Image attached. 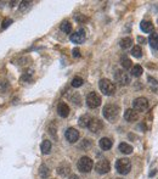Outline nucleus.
Returning <instances> with one entry per match:
<instances>
[{"label": "nucleus", "instance_id": "f257e3e1", "mask_svg": "<svg viewBox=\"0 0 158 179\" xmlns=\"http://www.w3.org/2000/svg\"><path fill=\"white\" fill-rule=\"evenodd\" d=\"M102 113H103V117L107 121L115 122V120L118 118V116H119V107L117 105H112V104L106 105L103 107V110H102Z\"/></svg>", "mask_w": 158, "mask_h": 179}, {"label": "nucleus", "instance_id": "f03ea898", "mask_svg": "<svg viewBox=\"0 0 158 179\" xmlns=\"http://www.w3.org/2000/svg\"><path fill=\"white\" fill-rule=\"evenodd\" d=\"M99 87H100L101 93L103 95H107V97H111L113 95L115 92V84L110 79H106V78H102L99 83Z\"/></svg>", "mask_w": 158, "mask_h": 179}, {"label": "nucleus", "instance_id": "7ed1b4c3", "mask_svg": "<svg viewBox=\"0 0 158 179\" xmlns=\"http://www.w3.org/2000/svg\"><path fill=\"white\" fill-rule=\"evenodd\" d=\"M115 169L119 174L125 176L131 171V162L128 158H119L115 162Z\"/></svg>", "mask_w": 158, "mask_h": 179}, {"label": "nucleus", "instance_id": "20e7f679", "mask_svg": "<svg viewBox=\"0 0 158 179\" xmlns=\"http://www.w3.org/2000/svg\"><path fill=\"white\" fill-rule=\"evenodd\" d=\"M78 169L82 172V173H89L91 169H93V167H94V162H93V160L90 158V157H88V156H83L79 161H78Z\"/></svg>", "mask_w": 158, "mask_h": 179}, {"label": "nucleus", "instance_id": "39448f33", "mask_svg": "<svg viewBox=\"0 0 158 179\" xmlns=\"http://www.w3.org/2000/svg\"><path fill=\"white\" fill-rule=\"evenodd\" d=\"M86 105H88V107H90V109H96V107H99L101 105V97L97 93H95V92L89 93L88 97H86Z\"/></svg>", "mask_w": 158, "mask_h": 179}, {"label": "nucleus", "instance_id": "423d86ee", "mask_svg": "<svg viewBox=\"0 0 158 179\" xmlns=\"http://www.w3.org/2000/svg\"><path fill=\"white\" fill-rule=\"evenodd\" d=\"M115 81L119 85H128L130 83V76L122 69H117L115 73Z\"/></svg>", "mask_w": 158, "mask_h": 179}, {"label": "nucleus", "instance_id": "0eeeda50", "mask_svg": "<svg viewBox=\"0 0 158 179\" xmlns=\"http://www.w3.org/2000/svg\"><path fill=\"white\" fill-rule=\"evenodd\" d=\"M148 107V100L146 97H138L133 101V110L136 112H144Z\"/></svg>", "mask_w": 158, "mask_h": 179}, {"label": "nucleus", "instance_id": "6e6552de", "mask_svg": "<svg viewBox=\"0 0 158 179\" xmlns=\"http://www.w3.org/2000/svg\"><path fill=\"white\" fill-rule=\"evenodd\" d=\"M95 169H96V172H97L99 174H106V173L110 172L111 165H110V162H108L107 160H101V161H99V162L96 163Z\"/></svg>", "mask_w": 158, "mask_h": 179}, {"label": "nucleus", "instance_id": "1a4fd4ad", "mask_svg": "<svg viewBox=\"0 0 158 179\" xmlns=\"http://www.w3.org/2000/svg\"><path fill=\"white\" fill-rule=\"evenodd\" d=\"M86 39V34L84 29H79L78 32H74L73 34H71V41L75 43V44H82L84 43Z\"/></svg>", "mask_w": 158, "mask_h": 179}, {"label": "nucleus", "instance_id": "9d476101", "mask_svg": "<svg viewBox=\"0 0 158 179\" xmlns=\"http://www.w3.org/2000/svg\"><path fill=\"white\" fill-rule=\"evenodd\" d=\"M65 137H66V139H67L71 144H74V143H77L78 139H79V132H78L77 129H74V128H68V129L66 130V133H65Z\"/></svg>", "mask_w": 158, "mask_h": 179}, {"label": "nucleus", "instance_id": "9b49d317", "mask_svg": "<svg viewBox=\"0 0 158 179\" xmlns=\"http://www.w3.org/2000/svg\"><path fill=\"white\" fill-rule=\"evenodd\" d=\"M103 128V123L101 120H97V118H93V121L90 122V125H89V129L93 132V133H100Z\"/></svg>", "mask_w": 158, "mask_h": 179}, {"label": "nucleus", "instance_id": "f8f14e48", "mask_svg": "<svg viewBox=\"0 0 158 179\" xmlns=\"http://www.w3.org/2000/svg\"><path fill=\"white\" fill-rule=\"evenodd\" d=\"M124 118L128 122H135V121H138L139 115H138L136 111L133 110V109H127V110L124 111Z\"/></svg>", "mask_w": 158, "mask_h": 179}, {"label": "nucleus", "instance_id": "ddd939ff", "mask_svg": "<svg viewBox=\"0 0 158 179\" xmlns=\"http://www.w3.org/2000/svg\"><path fill=\"white\" fill-rule=\"evenodd\" d=\"M57 113H58V116H61L62 118L68 117V115H70V107H68V105H67L66 102H60L57 106Z\"/></svg>", "mask_w": 158, "mask_h": 179}, {"label": "nucleus", "instance_id": "4468645a", "mask_svg": "<svg viewBox=\"0 0 158 179\" xmlns=\"http://www.w3.org/2000/svg\"><path fill=\"white\" fill-rule=\"evenodd\" d=\"M91 121H93V117H91L90 115H83V116L79 117L78 124H79V127H82V128H89Z\"/></svg>", "mask_w": 158, "mask_h": 179}, {"label": "nucleus", "instance_id": "2eb2a0df", "mask_svg": "<svg viewBox=\"0 0 158 179\" xmlns=\"http://www.w3.org/2000/svg\"><path fill=\"white\" fill-rule=\"evenodd\" d=\"M70 172H71V166L68 165L67 162H62V163L57 167V174L62 176V177L68 176Z\"/></svg>", "mask_w": 158, "mask_h": 179}, {"label": "nucleus", "instance_id": "dca6fc26", "mask_svg": "<svg viewBox=\"0 0 158 179\" xmlns=\"http://www.w3.org/2000/svg\"><path fill=\"white\" fill-rule=\"evenodd\" d=\"M140 28H141V31L144 32V33H152V31H153V23L151 22V21H142L141 23H140Z\"/></svg>", "mask_w": 158, "mask_h": 179}, {"label": "nucleus", "instance_id": "f3484780", "mask_svg": "<svg viewBox=\"0 0 158 179\" xmlns=\"http://www.w3.org/2000/svg\"><path fill=\"white\" fill-rule=\"evenodd\" d=\"M99 145L102 150H110L112 148V140L110 138H101Z\"/></svg>", "mask_w": 158, "mask_h": 179}, {"label": "nucleus", "instance_id": "a211bd4d", "mask_svg": "<svg viewBox=\"0 0 158 179\" xmlns=\"http://www.w3.org/2000/svg\"><path fill=\"white\" fill-rule=\"evenodd\" d=\"M118 149H119V151L122 152V153H124V155H130L133 152V146L129 145V144H127V143H120Z\"/></svg>", "mask_w": 158, "mask_h": 179}, {"label": "nucleus", "instance_id": "6ab92c4d", "mask_svg": "<svg viewBox=\"0 0 158 179\" xmlns=\"http://www.w3.org/2000/svg\"><path fill=\"white\" fill-rule=\"evenodd\" d=\"M119 45H120L122 49L127 50V49L131 48V45H133V39H131L130 37H125V38H123L122 40L119 41Z\"/></svg>", "mask_w": 158, "mask_h": 179}, {"label": "nucleus", "instance_id": "aec40b11", "mask_svg": "<svg viewBox=\"0 0 158 179\" xmlns=\"http://www.w3.org/2000/svg\"><path fill=\"white\" fill-rule=\"evenodd\" d=\"M148 43L153 49L158 50V33H152L148 38Z\"/></svg>", "mask_w": 158, "mask_h": 179}, {"label": "nucleus", "instance_id": "412c9836", "mask_svg": "<svg viewBox=\"0 0 158 179\" xmlns=\"http://www.w3.org/2000/svg\"><path fill=\"white\" fill-rule=\"evenodd\" d=\"M51 148H52V144L50 140H44L42 143V152L44 155H47L49 152L51 151Z\"/></svg>", "mask_w": 158, "mask_h": 179}, {"label": "nucleus", "instance_id": "4be33fe9", "mask_svg": "<svg viewBox=\"0 0 158 179\" xmlns=\"http://www.w3.org/2000/svg\"><path fill=\"white\" fill-rule=\"evenodd\" d=\"M39 176H40L42 178H47V177L50 176V169H49L47 166L42 165L39 167Z\"/></svg>", "mask_w": 158, "mask_h": 179}, {"label": "nucleus", "instance_id": "5701e85b", "mask_svg": "<svg viewBox=\"0 0 158 179\" xmlns=\"http://www.w3.org/2000/svg\"><path fill=\"white\" fill-rule=\"evenodd\" d=\"M142 73H144V68L140 65H135V66L131 67V74L134 77H140Z\"/></svg>", "mask_w": 158, "mask_h": 179}, {"label": "nucleus", "instance_id": "b1692460", "mask_svg": "<svg viewBox=\"0 0 158 179\" xmlns=\"http://www.w3.org/2000/svg\"><path fill=\"white\" fill-rule=\"evenodd\" d=\"M60 28H61L62 32H65V33H67V34L72 32V25H71V22H68V21H63V22L61 23Z\"/></svg>", "mask_w": 158, "mask_h": 179}, {"label": "nucleus", "instance_id": "393cba45", "mask_svg": "<svg viewBox=\"0 0 158 179\" xmlns=\"http://www.w3.org/2000/svg\"><path fill=\"white\" fill-rule=\"evenodd\" d=\"M131 55L134 56V57L140 59V57L142 56V49H141V46H139V45L133 46V49H131Z\"/></svg>", "mask_w": 158, "mask_h": 179}, {"label": "nucleus", "instance_id": "a878e982", "mask_svg": "<svg viewBox=\"0 0 158 179\" xmlns=\"http://www.w3.org/2000/svg\"><path fill=\"white\" fill-rule=\"evenodd\" d=\"M120 64H122V66H123V68L124 69H129V68H131V60H130L129 57H127V56H123L122 57V60H120Z\"/></svg>", "mask_w": 158, "mask_h": 179}, {"label": "nucleus", "instance_id": "bb28decb", "mask_svg": "<svg viewBox=\"0 0 158 179\" xmlns=\"http://www.w3.org/2000/svg\"><path fill=\"white\" fill-rule=\"evenodd\" d=\"M83 83H84V81H83L82 77H74L72 79V82H71V84H72L73 88H79V87L83 85Z\"/></svg>", "mask_w": 158, "mask_h": 179}, {"label": "nucleus", "instance_id": "cd10ccee", "mask_svg": "<svg viewBox=\"0 0 158 179\" xmlns=\"http://www.w3.org/2000/svg\"><path fill=\"white\" fill-rule=\"evenodd\" d=\"M147 79H148V83H150V85H151L152 90L158 89V81H156V79H155V78H152V77H148Z\"/></svg>", "mask_w": 158, "mask_h": 179}, {"label": "nucleus", "instance_id": "c85d7f7f", "mask_svg": "<svg viewBox=\"0 0 158 179\" xmlns=\"http://www.w3.org/2000/svg\"><path fill=\"white\" fill-rule=\"evenodd\" d=\"M11 23H12V20H10V18H6V20H4V21H2V26H1V27H2V29H5V28L9 27Z\"/></svg>", "mask_w": 158, "mask_h": 179}, {"label": "nucleus", "instance_id": "c756f323", "mask_svg": "<svg viewBox=\"0 0 158 179\" xmlns=\"http://www.w3.org/2000/svg\"><path fill=\"white\" fill-rule=\"evenodd\" d=\"M73 57H80V50L78 48H74L73 49Z\"/></svg>", "mask_w": 158, "mask_h": 179}, {"label": "nucleus", "instance_id": "7c9ffc66", "mask_svg": "<svg viewBox=\"0 0 158 179\" xmlns=\"http://www.w3.org/2000/svg\"><path fill=\"white\" fill-rule=\"evenodd\" d=\"M72 101L75 104V105H78V106H79V105H80V97H79V95H75V97L72 99Z\"/></svg>", "mask_w": 158, "mask_h": 179}, {"label": "nucleus", "instance_id": "2f4dec72", "mask_svg": "<svg viewBox=\"0 0 158 179\" xmlns=\"http://www.w3.org/2000/svg\"><path fill=\"white\" fill-rule=\"evenodd\" d=\"M75 20L77 21H85V17H83V16H75Z\"/></svg>", "mask_w": 158, "mask_h": 179}, {"label": "nucleus", "instance_id": "473e14b6", "mask_svg": "<svg viewBox=\"0 0 158 179\" xmlns=\"http://www.w3.org/2000/svg\"><path fill=\"white\" fill-rule=\"evenodd\" d=\"M155 174H157V169H152V171L150 172V174H148V176H150V177H153Z\"/></svg>", "mask_w": 158, "mask_h": 179}, {"label": "nucleus", "instance_id": "72a5a7b5", "mask_svg": "<svg viewBox=\"0 0 158 179\" xmlns=\"http://www.w3.org/2000/svg\"><path fill=\"white\" fill-rule=\"evenodd\" d=\"M68 179H79V177H78V176H75V174H72Z\"/></svg>", "mask_w": 158, "mask_h": 179}, {"label": "nucleus", "instance_id": "f704fd0d", "mask_svg": "<svg viewBox=\"0 0 158 179\" xmlns=\"http://www.w3.org/2000/svg\"><path fill=\"white\" fill-rule=\"evenodd\" d=\"M138 39H139V41H141V43H145V41H146V40L144 39V38H141V37H139Z\"/></svg>", "mask_w": 158, "mask_h": 179}, {"label": "nucleus", "instance_id": "c9c22d12", "mask_svg": "<svg viewBox=\"0 0 158 179\" xmlns=\"http://www.w3.org/2000/svg\"><path fill=\"white\" fill-rule=\"evenodd\" d=\"M117 179H122V178H117Z\"/></svg>", "mask_w": 158, "mask_h": 179}]
</instances>
